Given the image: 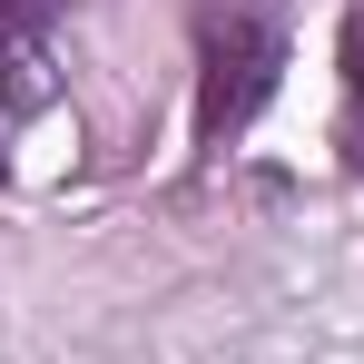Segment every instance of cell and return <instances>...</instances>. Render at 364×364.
I'll use <instances>...</instances> for the list:
<instances>
[{"mask_svg": "<svg viewBox=\"0 0 364 364\" xmlns=\"http://www.w3.org/2000/svg\"><path fill=\"white\" fill-rule=\"evenodd\" d=\"M276 30L256 20V10H227V20H207L197 30V148H227L256 109H266V89H276Z\"/></svg>", "mask_w": 364, "mask_h": 364, "instance_id": "6da1fadb", "label": "cell"}, {"mask_svg": "<svg viewBox=\"0 0 364 364\" xmlns=\"http://www.w3.org/2000/svg\"><path fill=\"white\" fill-rule=\"evenodd\" d=\"M69 0H0V109L30 119L50 109V30Z\"/></svg>", "mask_w": 364, "mask_h": 364, "instance_id": "7a4b0ae2", "label": "cell"}, {"mask_svg": "<svg viewBox=\"0 0 364 364\" xmlns=\"http://www.w3.org/2000/svg\"><path fill=\"white\" fill-rule=\"evenodd\" d=\"M345 168H364V10L345 20Z\"/></svg>", "mask_w": 364, "mask_h": 364, "instance_id": "3957f363", "label": "cell"}]
</instances>
